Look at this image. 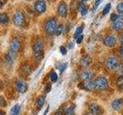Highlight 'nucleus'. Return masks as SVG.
I'll return each mask as SVG.
<instances>
[{
    "label": "nucleus",
    "instance_id": "obj_1",
    "mask_svg": "<svg viewBox=\"0 0 123 115\" xmlns=\"http://www.w3.org/2000/svg\"><path fill=\"white\" fill-rule=\"evenodd\" d=\"M93 84H94L95 90H97L99 91H105L109 87V83H108L107 79L102 76L96 78L93 80Z\"/></svg>",
    "mask_w": 123,
    "mask_h": 115
},
{
    "label": "nucleus",
    "instance_id": "obj_2",
    "mask_svg": "<svg viewBox=\"0 0 123 115\" xmlns=\"http://www.w3.org/2000/svg\"><path fill=\"white\" fill-rule=\"evenodd\" d=\"M33 52L35 53V57L37 60H41L44 57V52H43V48H44V45L43 42L40 40L36 41L33 44L32 46Z\"/></svg>",
    "mask_w": 123,
    "mask_h": 115
},
{
    "label": "nucleus",
    "instance_id": "obj_3",
    "mask_svg": "<svg viewBox=\"0 0 123 115\" xmlns=\"http://www.w3.org/2000/svg\"><path fill=\"white\" fill-rule=\"evenodd\" d=\"M57 27V22L55 18H50L46 22L45 25V32L49 35H52V34H55V29Z\"/></svg>",
    "mask_w": 123,
    "mask_h": 115
},
{
    "label": "nucleus",
    "instance_id": "obj_4",
    "mask_svg": "<svg viewBox=\"0 0 123 115\" xmlns=\"http://www.w3.org/2000/svg\"><path fill=\"white\" fill-rule=\"evenodd\" d=\"M106 67L110 71H116L119 67V61L115 57H109L106 60Z\"/></svg>",
    "mask_w": 123,
    "mask_h": 115
},
{
    "label": "nucleus",
    "instance_id": "obj_5",
    "mask_svg": "<svg viewBox=\"0 0 123 115\" xmlns=\"http://www.w3.org/2000/svg\"><path fill=\"white\" fill-rule=\"evenodd\" d=\"M89 111L92 115H103L105 112L103 107L95 103L92 104L89 106Z\"/></svg>",
    "mask_w": 123,
    "mask_h": 115
},
{
    "label": "nucleus",
    "instance_id": "obj_6",
    "mask_svg": "<svg viewBox=\"0 0 123 115\" xmlns=\"http://www.w3.org/2000/svg\"><path fill=\"white\" fill-rule=\"evenodd\" d=\"M25 22V15L22 12H15L13 17V23L15 26H22Z\"/></svg>",
    "mask_w": 123,
    "mask_h": 115
},
{
    "label": "nucleus",
    "instance_id": "obj_7",
    "mask_svg": "<svg viewBox=\"0 0 123 115\" xmlns=\"http://www.w3.org/2000/svg\"><path fill=\"white\" fill-rule=\"evenodd\" d=\"M58 13L62 18H65L68 14V6L65 2H61L58 7Z\"/></svg>",
    "mask_w": 123,
    "mask_h": 115
},
{
    "label": "nucleus",
    "instance_id": "obj_8",
    "mask_svg": "<svg viewBox=\"0 0 123 115\" xmlns=\"http://www.w3.org/2000/svg\"><path fill=\"white\" fill-rule=\"evenodd\" d=\"M79 87L86 91H92L93 90H95L94 84H93V81H92V80L82 81L80 84H79Z\"/></svg>",
    "mask_w": 123,
    "mask_h": 115
},
{
    "label": "nucleus",
    "instance_id": "obj_9",
    "mask_svg": "<svg viewBox=\"0 0 123 115\" xmlns=\"http://www.w3.org/2000/svg\"><path fill=\"white\" fill-rule=\"evenodd\" d=\"M35 9L38 14H42L46 11V3L43 0H38L35 3Z\"/></svg>",
    "mask_w": 123,
    "mask_h": 115
},
{
    "label": "nucleus",
    "instance_id": "obj_10",
    "mask_svg": "<svg viewBox=\"0 0 123 115\" xmlns=\"http://www.w3.org/2000/svg\"><path fill=\"white\" fill-rule=\"evenodd\" d=\"M21 47V43L17 38H14V39L12 40L11 43H10V46H9V52L15 54L17 53L19 49H20Z\"/></svg>",
    "mask_w": 123,
    "mask_h": 115
},
{
    "label": "nucleus",
    "instance_id": "obj_11",
    "mask_svg": "<svg viewBox=\"0 0 123 115\" xmlns=\"http://www.w3.org/2000/svg\"><path fill=\"white\" fill-rule=\"evenodd\" d=\"M103 44L105 45L106 47L112 48L116 45V39L113 35H108L105 38L103 41Z\"/></svg>",
    "mask_w": 123,
    "mask_h": 115
},
{
    "label": "nucleus",
    "instance_id": "obj_12",
    "mask_svg": "<svg viewBox=\"0 0 123 115\" xmlns=\"http://www.w3.org/2000/svg\"><path fill=\"white\" fill-rule=\"evenodd\" d=\"M111 105L113 110H117V111L120 110L123 107V98H118V99L114 100V101L111 102Z\"/></svg>",
    "mask_w": 123,
    "mask_h": 115
},
{
    "label": "nucleus",
    "instance_id": "obj_13",
    "mask_svg": "<svg viewBox=\"0 0 123 115\" xmlns=\"http://www.w3.org/2000/svg\"><path fill=\"white\" fill-rule=\"evenodd\" d=\"M16 89L21 94H24L28 91V85L23 80H18L16 83Z\"/></svg>",
    "mask_w": 123,
    "mask_h": 115
},
{
    "label": "nucleus",
    "instance_id": "obj_14",
    "mask_svg": "<svg viewBox=\"0 0 123 115\" xmlns=\"http://www.w3.org/2000/svg\"><path fill=\"white\" fill-rule=\"evenodd\" d=\"M94 77V74L90 71H85L80 75V79L82 81H87V80H91Z\"/></svg>",
    "mask_w": 123,
    "mask_h": 115
},
{
    "label": "nucleus",
    "instance_id": "obj_15",
    "mask_svg": "<svg viewBox=\"0 0 123 115\" xmlns=\"http://www.w3.org/2000/svg\"><path fill=\"white\" fill-rule=\"evenodd\" d=\"M92 62V58L89 56H83L82 58L80 59L79 64L82 68H86L88 66H89V64Z\"/></svg>",
    "mask_w": 123,
    "mask_h": 115
},
{
    "label": "nucleus",
    "instance_id": "obj_16",
    "mask_svg": "<svg viewBox=\"0 0 123 115\" xmlns=\"http://www.w3.org/2000/svg\"><path fill=\"white\" fill-rule=\"evenodd\" d=\"M14 59H15V54L9 52V53L7 54L5 58V62L6 63L7 66H12L14 62Z\"/></svg>",
    "mask_w": 123,
    "mask_h": 115
},
{
    "label": "nucleus",
    "instance_id": "obj_17",
    "mask_svg": "<svg viewBox=\"0 0 123 115\" xmlns=\"http://www.w3.org/2000/svg\"><path fill=\"white\" fill-rule=\"evenodd\" d=\"M111 28H112L116 32H121L123 30V22L121 21H115L114 23L111 25Z\"/></svg>",
    "mask_w": 123,
    "mask_h": 115
},
{
    "label": "nucleus",
    "instance_id": "obj_18",
    "mask_svg": "<svg viewBox=\"0 0 123 115\" xmlns=\"http://www.w3.org/2000/svg\"><path fill=\"white\" fill-rule=\"evenodd\" d=\"M45 101V98L44 96H39L38 98H37V101H36V107L38 110H41L43 107Z\"/></svg>",
    "mask_w": 123,
    "mask_h": 115
},
{
    "label": "nucleus",
    "instance_id": "obj_19",
    "mask_svg": "<svg viewBox=\"0 0 123 115\" xmlns=\"http://www.w3.org/2000/svg\"><path fill=\"white\" fill-rule=\"evenodd\" d=\"M9 15L6 13H2L0 14V24L2 25H7L9 23Z\"/></svg>",
    "mask_w": 123,
    "mask_h": 115
},
{
    "label": "nucleus",
    "instance_id": "obj_20",
    "mask_svg": "<svg viewBox=\"0 0 123 115\" xmlns=\"http://www.w3.org/2000/svg\"><path fill=\"white\" fill-rule=\"evenodd\" d=\"M78 9L79 10V12H81V14H82V15H86L88 13L87 6L85 5L84 3H82V2L79 3V5H78Z\"/></svg>",
    "mask_w": 123,
    "mask_h": 115
},
{
    "label": "nucleus",
    "instance_id": "obj_21",
    "mask_svg": "<svg viewBox=\"0 0 123 115\" xmlns=\"http://www.w3.org/2000/svg\"><path fill=\"white\" fill-rule=\"evenodd\" d=\"M74 113H75V106L74 105L69 106L64 110L65 115H74Z\"/></svg>",
    "mask_w": 123,
    "mask_h": 115
},
{
    "label": "nucleus",
    "instance_id": "obj_22",
    "mask_svg": "<svg viewBox=\"0 0 123 115\" xmlns=\"http://www.w3.org/2000/svg\"><path fill=\"white\" fill-rule=\"evenodd\" d=\"M21 69H22V73L23 74H25V75H29L31 73H32V69H31V68L26 64H23Z\"/></svg>",
    "mask_w": 123,
    "mask_h": 115
},
{
    "label": "nucleus",
    "instance_id": "obj_23",
    "mask_svg": "<svg viewBox=\"0 0 123 115\" xmlns=\"http://www.w3.org/2000/svg\"><path fill=\"white\" fill-rule=\"evenodd\" d=\"M77 10H76V6H75V2L73 0L71 2V16L72 18H74L76 17V13Z\"/></svg>",
    "mask_w": 123,
    "mask_h": 115
},
{
    "label": "nucleus",
    "instance_id": "obj_24",
    "mask_svg": "<svg viewBox=\"0 0 123 115\" xmlns=\"http://www.w3.org/2000/svg\"><path fill=\"white\" fill-rule=\"evenodd\" d=\"M20 105H15L11 110V115H18L19 112H20Z\"/></svg>",
    "mask_w": 123,
    "mask_h": 115
},
{
    "label": "nucleus",
    "instance_id": "obj_25",
    "mask_svg": "<svg viewBox=\"0 0 123 115\" xmlns=\"http://www.w3.org/2000/svg\"><path fill=\"white\" fill-rule=\"evenodd\" d=\"M116 86L120 91H123V76H120L116 80Z\"/></svg>",
    "mask_w": 123,
    "mask_h": 115
},
{
    "label": "nucleus",
    "instance_id": "obj_26",
    "mask_svg": "<svg viewBox=\"0 0 123 115\" xmlns=\"http://www.w3.org/2000/svg\"><path fill=\"white\" fill-rule=\"evenodd\" d=\"M49 78H50V80H52V82L55 83L58 80V75L56 74L55 72L52 71V73H50V75H49Z\"/></svg>",
    "mask_w": 123,
    "mask_h": 115
},
{
    "label": "nucleus",
    "instance_id": "obj_27",
    "mask_svg": "<svg viewBox=\"0 0 123 115\" xmlns=\"http://www.w3.org/2000/svg\"><path fill=\"white\" fill-rule=\"evenodd\" d=\"M82 31H83V26H80L79 28H77L74 34V38H77L79 35H81V34L82 33Z\"/></svg>",
    "mask_w": 123,
    "mask_h": 115
},
{
    "label": "nucleus",
    "instance_id": "obj_28",
    "mask_svg": "<svg viewBox=\"0 0 123 115\" xmlns=\"http://www.w3.org/2000/svg\"><path fill=\"white\" fill-rule=\"evenodd\" d=\"M62 32H63V25H59V26L56 27L55 34H56V35H60V34L62 33Z\"/></svg>",
    "mask_w": 123,
    "mask_h": 115
},
{
    "label": "nucleus",
    "instance_id": "obj_29",
    "mask_svg": "<svg viewBox=\"0 0 123 115\" xmlns=\"http://www.w3.org/2000/svg\"><path fill=\"white\" fill-rule=\"evenodd\" d=\"M110 9H111V4L110 3L107 4V5L105 6V8H104L103 11H102V15H105L106 14L109 13V12L110 11Z\"/></svg>",
    "mask_w": 123,
    "mask_h": 115
},
{
    "label": "nucleus",
    "instance_id": "obj_30",
    "mask_svg": "<svg viewBox=\"0 0 123 115\" xmlns=\"http://www.w3.org/2000/svg\"><path fill=\"white\" fill-rule=\"evenodd\" d=\"M116 9L121 15H123V2L118 3L116 6Z\"/></svg>",
    "mask_w": 123,
    "mask_h": 115
},
{
    "label": "nucleus",
    "instance_id": "obj_31",
    "mask_svg": "<svg viewBox=\"0 0 123 115\" xmlns=\"http://www.w3.org/2000/svg\"><path fill=\"white\" fill-rule=\"evenodd\" d=\"M66 67H67V64H62L59 65V73L62 75V73L64 72V71L66 69Z\"/></svg>",
    "mask_w": 123,
    "mask_h": 115
},
{
    "label": "nucleus",
    "instance_id": "obj_32",
    "mask_svg": "<svg viewBox=\"0 0 123 115\" xmlns=\"http://www.w3.org/2000/svg\"><path fill=\"white\" fill-rule=\"evenodd\" d=\"M51 89H52V85H51V84L50 83H48L47 84L45 85V91L46 93H49L50 91H51Z\"/></svg>",
    "mask_w": 123,
    "mask_h": 115
},
{
    "label": "nucleus",
    "instance_id": "obj_33",
    "mask_svg": "<svg viewBox=\"0 0 123 115\" xmlns=\"http://www.w3.org/2000/svg\"><path fill=\"white\" fill-rule=\"evenodd\" d=\"M110 18H111V21H112V22H115V21H117V19L118 18V15H117V14H115V13H112V14L111 15Z\"/></svg>",
    "mask_w": 123,
    "mask_h": 115
},
{
    "label": "nucleus",
    "instance_id": "obj_34",
    "mask_svg": "<svg viewBox=\"0 0 123 115\" xmlns=\"http://www.w3.org/2000/svg\"><path fill=\"white\" fill-rule=\"evenodd\" d=\"M6 104V102L5 101V99L2 97H0V107H5Z\"/></svg>",
    "mask_w": 123,
    "mask_h": 115
},
{
    "label": "nucleus",
    "instance_id": "obj_35",
    "mask_svg": "<svg viewBox=\"0 0 123 115\" xmlns=\"http://www.w3.org/2000/svg\"><path fill=\"white\" fill-rule=\"evenodd\" d=\"M60 52L62 53V55H66V53H67V51H66V49H65V48L64 47V46H61L60 47Z\"/></svg>",
    "mask_w": 123,
    "mask_h": 115
},
{
    "label": "nucleus",
    "instance_id": "obj_36",
    "mask_svg": "<svg viewBox=\"0 0 123 115\" xmlns=\"http://www.w3.org/2000/svg\"><path fill=\"white\" fill-rule=\"evenodd\" d=\"M83 35H82V34H81V35H79L78 38H76V42L78 44H81L82 43V40H83Z\"/></svg>",
    "mask_w": 123,
    "mask_h": 115
},
{
    "label": "nucleus",
    "instance_id": "obj_37",
    "mask_svg": "<svg viewBox=\"0 0 123 115\" xmlns=\"http://www.w3.org/2000/svg\"><path fill=\"white\" fill-rule=\"evenodd\" d=\"M102 0H96V2L95 3V6H94V10L96 9L98 7V6L100 5V3L102 2Z\"/></svg>",
    "mask_w": 123,
    "mask_h": 115
},
{
    "label": "nucleus",
    "instance_id": "obj_38",
    "mask_svg": "<svg viewBox=\"0 0 123 115\" xmlns=\"http://www.w3.org/2000/svg\"><path fill=\"white\" fill-rule=\"evenodd\" d=\"M120 42L122 44V46H123V34L120 35Z\"/></svg>",
    "mask_w": 123,
    "mask_h": 115
},
{
    "label": "nucleus",
    "instance_id": "obj_39",
    "mask_svg": "<svg viewBox=\"0 0 123 115\" xmlns=\"http://www.w3.org/2000/svg\"><path fill=\"white\" fill-rule=\"evenodd\" d=\"M120 55H122V57L123 58V46L122 48H120Z\"/></svg>",
    "mask_w": 123,
    "mask_h": 115
},
{
    "label": "nucleus",
    "instance_id": "obj_40",
    "mask_svg": "<svg viewBox=\"0 0 123 115\" xmlns=\"http://www.w3.org/2000/svg\"><path fill=\"white\" fill-rule=\"evenodd\" d=\"M2 88H3V84L1 80H0V91L2 90Z\"/></svg>",
    "mask_w": 123,
    "mask_h": 115
},
{
    "label": "nucleus",
    "instance_id": "obj_41",
    "mask_svg": "<svg viewBox=\"0 0 123 115\" xmlns=\"http://www.w3.org/2000/svg\"><path fill=\"white\" fill-rule=\"evenodd\" d=\"M73 45H73L72 42H70V43H69V45H68V48H69V49H71V48L73 47Z\"/></svg>",
    "mask_w": 123,
    "mask_h": 115
},
{
    "label": "nucleus",
    "instance_id": "obj_42",
    "mask_svg": "<svg viewBox=\"0 0 123 115\" xmlns=\"http://www.w3.org/2000/svg\"><path fill=\"white\" fill-rule=\"evenodd\" d=\"M49 107L48 106V107H47V108H46V110H45V112L44 113V114H43V115H46V114H48V112H49Z\"/></svg>",
    "mask_w": 123,
    "mask_h": 115
},
{
    "label": "nucleus",
    "instance_id": "obj_43",
    "mask_svg": "<svg viewBox=\"0 0 123 115\" xmlns=\"http://www.w3.org/2000/svg\"><path fill=\"white\" fill-rule=\"evenodd\" d=\"M118 18H120L122 19V20H123V15H121L120 16H119Z\"/></svg>",
    "mask_w": 123,
    "mask_h": 115
},
{
    "label": "nucleus",
    "instance_id": "obj_44",
    "mask_svg": "<svg viewBox=\"0 0 123 115\" xmlns=\"http://www.w3.org/2000/svg\"><path fill=\"white\" fill-rule=\"evenodd\" d=\"M122 73H123V65H122Z\"/></svg>",
    "mask_w": 123,
    "mask_h": 115
},
{
    "label": "nucleus",
    "instance_id": "obj_45",
    "mask_svg": "<svg viewBox=\"0 0 123 115\" xmlns=\"http://www.w3.org/2000/svg\"><path fill=\"white\" fill-rule=\"evenodd\" d=\"M81 1H88V0H81Z\"/></svg>",
    "mask_w": 123,
    "mask_h": 115
},
{
    "label": "nucleus",
    "instance_id": "obj_46",
    "mask_svg": "<svg viewBox=\"0 0 123 115\" xmlns=\"http://www.w3.org/2000/svg\"><path fill=\"white\" fill-rule=\"evenodd\" d=\"M48 1H54V0H48Z\"/></svg>",
    "mask_w": 123,
    "mask_h": 115
},
{
    "label": "nucleus",
    "instance_id": "obj_47",
    "mask_svg": "<svg viewBox=\"0 0 123 115\" xmlns=\"http://www.w3.org/2000/svg\"><path fill=\"white\" fill-rule=\"evenodd\" d=\"M25 1H31V0H25Z\"/></svg>",
    "mask_w": 123,
    "mask_h": 115
},
{
    "label": "nucleus",
    "instance_id": "obj_48",
    "mask_svg": "<svg viewBox=\"0 0 123 115\" xmlns=\"http://www.w3.org/2000/svg\"><path fill=\"white\" fill-rule=\"evenodd\" d=\"M0 115H4V114H0Z\"/></svg>",
    "mask_w": 123,
    "mask_h": 115
}]
</instances>
